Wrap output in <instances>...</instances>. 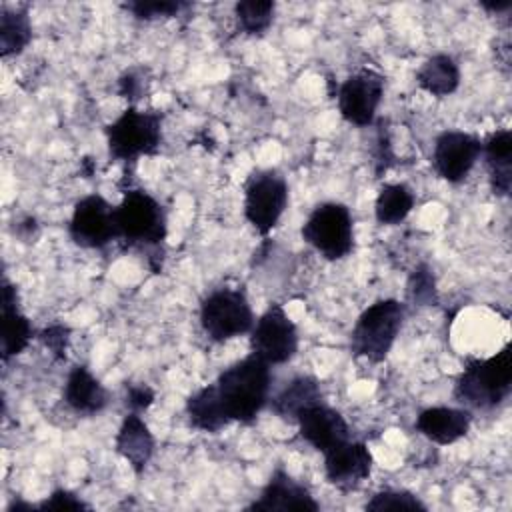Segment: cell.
I'll list each match as a JSON object with an SVG mask.
<instances>
[{"label": "cell", "mask_w": 512, "mask_h": 512, "mask_svg": "<svg viewBox=\"0 0 512 512\" xmlns=\"http://www.w3.org/2000/svg\"><path fill=\"white\" fill-rule=\"evenodd\" d=\"M34 336L30 320L18 308V290L2 280V360L18 356Z\"/></svg>", "instance_id": "obj_19"}, {"label": "cell", "mask_w": 512, "mask_h": 512, "mask_svg": "<svg viewBox=\"0 0 512 512\" xmlns=\"http://www.w3.org/2000/svg\"><path fill=\"white\" fill-rule=\"evenodd\" d=\"M320 506L310 494L308 486L294 480L286 470L276 468L262 488L258 500H254L248 510L272 512V510H296V512H316Z\"/></svg>", "instance_id": "obj_14"}, {"label": "cell", "mask_w": 512, "mask_h": 512, "mask_svg": "<svg viewBox=\"0 0 512 512\" xmlns=\"http://www.w3.org/2000/svg\"><path fill=\"white\" fill-rule=\"evenodd\" d=\"M404 322V304L382 298L370 304L350 332V352L372 364L386 360Z\"/></svg>", "instance_id": "obj_4"}, {"label": "cell", "mask_w": 512, "mask_h": 512, "mask_svg": "<svg viewBox=\"0 0 512 512\" xmlns=\"http://www.w3.org/2000/svg\"><path fill=\"white\" fill-rule=\"evenodd\" d=\"M34 508H38V504H28V502H12L8 508H6V512H20V510H34Z\"/></svg>", "instance_id": "obj_36"}, {"label": "cell", "mask_w": 512, "mask_h": 512, "mask_svg": "<svg viewBox=\"0 0 512 512\" xmlns=\"http://www.w3.org/2000/svg\"><path fill=\"white\" fill-rule=\"evenodd\" d=\"M480 6L484 8V10H488V12H496V14H500V12H506V10H510V6H512V2L510 0H504V2H480Z\"/></svg>", "instance_id": "obj_35"}, {"label": "cell", "mask_w": 512, "mask_h": 512, "mask_svg": "<svg viewBox=\"0 0 512 512\" xmlns=\"http://www.w3.org/2000/svg\"><path fill=\"white\" fill-rule=\"evenodd\" d=\"M146 86H148V80L144 76V68H130L118 78L116 92L120 98L128 100L134 106V102H138L144 96Z\"/></svg>", "instance_id": "obj_30"}, {"label": "cell", "mask_w": 512, "mask_h": 512, "mask_svg": "<svg viewBox=\"0 0 512 512\" xmlns=\"http://www.w3.org/2000/svg\"><path fill=\"white\" fill-rule=\"evenodd\" d=\"M32 40V24L26 8L0 10V56H18Z\"/></svg>", "instance_id": "obj_24"}, {"label": "cell", "mask_w": 512, "mask_h": 512, "mask_svg": "<svg viewBox=\"0 0 512 512\" xmlns=\"http://www.w3.org/2000/svg\"><path fill=\"white\" fill-rule=\"evenodd\" d=\"M384 96V76L372 68H362L348 76L338 88L340 116L358 128L374 122Z\"/></svg>", "instance_id": "obj_11"}, {"label": "cell", "mask_w": 512, "mask_h": 512, "mask_svg": "<svg viewBox=\"0 0 512 512\" xmlns=\"http://www.w3.org/2000/svg\"><path fill=\"white\" fill-rule=\"evenodd\" d=\"M62 398L68 404V408H72L76 414H82V416L100 414L110 402L108 390L82 364H76L74 368H70Z\"/></svg>", "instance_id": "obj_17"}, {"label": "cell", "mask_w": 512, "mask_h": 512, "mask_svg": "<svg viewBox=\"0 0 512 512\" xmlns=\"http://www.w3.org/2000/svg\"><path fill=\"white\" fill-rule=\"evenodd\" d=\"M472 414L466 408H452V406H432L422 410L416 420L414 428L426 436L430 442L446 446L454 444L464 438L470 430Z\"/></svg>", "instance_id": "obj_16"}, {"label": "cell", "mask_w": 512, "mask_h": 512, "mask_svg": "<svg viewBox=\"0 0 512 512\" xmlns=\"http://www.w3.org/2000/svg\"><path fill=\"white\" fill-rule=\"evenodd\" d=\"M414 192L402 184H384L376 196V204H374V216L378 220V224L384 226H394L400 224L414 208Z\"/></svg>", "instance_id": "obj_25"}, {"label": "cell", "mask_w": 512, "mask_h": 512, "mask_svg": "<svg viewBox=\"0 0 512 512\" xmlns=\"http://www.w3.org/2000/svg\"><path fill=\"white\" fill-rule=\"evenodd\" d=\"M512 390V348L490 358H468L454 384V400L466 410H492Z\"/></svg>", "instance_id": "obj_2"}, {"label": "cell", "mask_w": 512, "mask_h": 512, "mask_svg": "<svg viewBox=\"0 0 512 512\" xmlns=\"http://www.w3.org/2000/svg\"><path fill=\"white\" fill-rule=\"evenodd\" d=\"M302 240L326 260H342L354 248V218L342 202H320L302 224Z\"/></svg>", "instance_id": "obj_7"}, {"label": "cell", "mask_w": 512, "mask_h": 512, "mask_svg": "<svg viewBox=\"0 0 512 512\" xmlns=\"http://www.w3.org/2000/svg\"><path fill=\"white\" fill-rule=\"evenodd\" d=\"M38 510H88V504L82 502L74 492L58 488L38 504Z\"/></svg>", "instance_id": "obj_32"}, {"label": "cell", "mask_w": 512, "mask_h": 512, "mask_svg": "<svg viewBox=\"0 0 512 512\" xmlns=\"http://www.w3.org/2000/svg\"><path fill=\"white\" fill-rule=\"evenodd\" d=\"M254 322L252 306L242 288L220 286L208 292L200 302V326L216 344L250 334Z\"/></svg>", "instance_id": "obj_6"}, {"label": "cell", "mask_w": 512, "mask_h": 512, "mask_svg": "<svg viewBox=\"0 0 512 512\" xmlns=\"http://www.w3.org/2000/svg\"><path fill=\"white\" fill-rule=\"evenodd\" d=\"M372 472V452L360 440H346L324 452L326 480L342 492L356 490Z\"/></svg>", "instance_id": "obj_13"}, {"label": "cell", "mask_w": 512, "mask_h": 512, "mask_svg": "<svg viewBox=\"0 0 512 512\" xmlns=\"http://www.w3.org/2000/svg\"><path fill=\"white\" fill-rule=\"evenodd\" d=\"M296 424L300 436L322 454L350 440V428L344 416L324 402L304 410Z\"/></svg>", "instance_id": "obj_15"}, {"label": "cell", "mask_w": 512, "mask_h": 512, "mask_svg": "<svg viewBox=\"0 0 512 512\" xmlns=\"http://www.w3.org/2000/svg\"><path fill=\"white\" fill-rule=\"evenodd\" d=\"M488 180L494 196L506 198L512 188V134L508 128L492 132L482 142Z\"/></svg>", "instance_id": "obj_21"}, {"label": "cell", "mask_w": 512, "mask_h": 512, "mask_svg": "<svg viewBox=\"0 0 512 512\" xmlns=\"http://www.w3.org/2000/svg\"><path fill=\"white\" fill-rule=\"evenodd\" d=\"M154 398H156V394L148 384H132V382L126 384V398L124 400H126V406H128L130 412L140 414V412L148 410L152 406Z\"/></svg>", "instance_id": "obj_33"}, {"label": "cell", "mask_w": 512, "mask_h": 512, "mask_svg": "<svg viewBox=\"0 0 512 512\" xmlns=\"http://www.w3.org/2000/svg\"><path fill=\"white\" fill-rule=\"evenodd\" d=\"M288 204V184L278 170H256L244 186V216L266 236L282 218Z\"/></svg>", "instance_id": "obj_8"}, {"label": "cell", "mask_w": 512, "mask_h": 512, "mask_svg": "<svg viewBox=\"0 0 512 512\" xmlns=\"http://www.w3.org/2000/svg\"><path fill=\"white\" fill-rule=\"evenodd\" d=\"M416 82L424 92L436 98H444L458 90L460 68L452 56L434 54L428 60H424V64L418 68Z\"/></svg>", "instance_id": "obj_23"}, {"label": "cell", "mask_w": 512, "mask_h": 512, "mask_svg": "<svg viewBox=\"0 0 512 512\" xmlns=\"http://www.w3.org/2000/svg\"><path fill=\"white\" fill-rule=\"evenodd\" d=\"M392 162H394L392 146H390V140L386 136V130L380 126L378 128V138H376V152H374V174H376V178H380Z\"/></svg>", "instance_id": "obj_34"}, {"label": "cell", "mask_w": 512, "mask_h": 512, "mask_svg": "<svg viewBox=\"0 0 512 512\" xmlns=\"http://www.w3.org/2000/svg\"><path fill=\"white\" fill-rule=\"evenodd\" d=\"M250 352L270 366L286 364L298 352V330L282 304L272 302L250 330Z\"/></svg>", "instance_id": "obj_9"}, {"label": "cell", "mask_w": 512, "mask_h": 512, "mask_svg": "<svg viewBox=\"0 0 512 512\" xmlns=\"http://www.w3.org/2000/svg\"><path fill=\"white\" fill-rule=\"evenodd\" d=\"M104 132L110 158L134 164L140 156L158 154L162 142V114L128 106Z\"/></svg>", "instance_id": "obj_5"}, {"label": "cell", "mask_w": 512, "mask_h": 512, "mask_svg": "<svg viewBox=\"0 0 512 512\" xmlns=\"http://www.w3.org/2000/svg\"><path fill=\"white\" fill-rule=\"evenodd\" d=\"M482 154V142L462 130H444L434 140L432 164L436 174L450 182L460 184L476 166Z\"/></svg>", "instance_id": "obj_12"}, {"label": "cell", "mask_w": 512, "mask_h": 512, "mask_svg": "<svg viewBox=\"0 0 512 512\" xmlns=\"http://www.w3.org/2000/svg\"><path fill=\"white\" fill-rule=\"evenodd\" d=\"M406 296L416 306H434L438 302L436 280L432 268L424 262L416 264L406 282Z\"/></svg>", "instance_id": "obj_27"}, {"label": "cell", "mask_w": 512, "mask_h": 512, "mask_svg": "<svg viewBox=\"0 0 512 512\" xmlns=\"http://www.w3.org/2000/svg\"><path fill=\"white\" fill-rule=\"evenodd\" d=\"M114 208L104 196L88 194L74 204L68 234L80 248H104L112 240H118Z\"/></svg>", "instance_id": "obj_10"}, {"label": "cell", "mask_w": 512, "mask_h": 512, "mask_svg": "<svg viewBox=\"0 0 512 512\" xmlns=\"http://www.w3.org/2000/svg\"><path fill=\"white\" fill-rule=\"evenodd\" d=\"M320 402H324L320 382L314 376L300 374L278 390V394L270 400V408L280 420L296 424L304 410Z\"/></svg>", "instance_id": "obj_18"}, {"label": "cell", "mask_w": 512, "mask_h": 512, "mask_svg": "<svg viewBox=\"0 0 512 512\" xmlns=\"http://www.w3.org/2000/svg\"><path fill=\"white\" fill-rule=\"evenodd\" d=\"M186 416H188V422L192 424V428L208 432V434H216L224 426L230 424V420L222 408V402L218 398L214 382L198 388L186 400Z\"/></svg>", "instance_id": "obj_22"}, {"label": "cell", "mask_w": 512, "mask_h": 512, "mask_svg": "<svg viewBox=\"0 0 512 512\" xmlns=\"http://www.w3.org/2000/svg\"><path fill=\"white\" fill-rule=\"evenodd\" d=\"M366 510L370 512H384V510H426V504L408 490H394L386 488L376 492L368 502Z\"/></svg>", "instance_id": "obj_29"}, {"label": "cell", "mask_w": 512, "mask_h": 512, "mask_svg": "<svg viewBox=\"0 0 512 512\" xmlns=\"http://www.w3.org/2000/svg\"><path fill=\"white\" fill-rule=\"evenodd\" d=\"M118 240L128 246L156 248L166 240L168 222L164 206L142 188H128L114 208Z\"/></svg>", "instance_id": "obj_3"}, {"label": "cell", "mask_w": 512, "mask_h": 512, "mask_svg": "<svg viewBox=\"0 0 512 512\" xmlns=\"http://www.w3.org/2000/svg\"><path fill=\"white\" fill-rule=\"evenodd\" d=\"M276 4L272 0H240L234 4L238 30L248 36L264 34L274 22Z\"/></svg>", "instance_id": "obj_26"}, {"label": "cell", "mask_w": 512, "mask_h": 512, "mask_svg": "<svg viewBox=\"0 0 512 512\" xmlns=\"http://www.w3.org/2000/svg\"><path fill=\"white\" fill-rule=\"evenodd\" d=\"M134 18L138 20H160V18H174L180 12L188 10L190 4L182 0H130L122 4Z\"/></svg>", "instance_id": "obj_28"}, {"label": "cell", "mask_w": 512, "mask_h": 512, "mask_svg": "<svg viewBox=\"0 0 512 512\" xmlns=\"http://www.w3.org/2000/svg\"><path fill=\"white\" fill-rule=\"evenodd\" d=\"M38 338L52 352V356L56 360H62L66 356V348L70 342V328L66 324L54 322V324L46 326L44 330H40Z\"/></svg>", "instance_id": "obj_31"}, {"label": "cell", "mask_w": 512, "mask_h": 512, "mask_svg": "<svg viewBox=\"0 0 512 512\" xmlns=\"http://www.w3.org/2000/svg\"><path fill=\"white\" fill-rule=\"evenodd\" d=\"M214 386L228 420L250 426L270 400V364L250 352L224 368Z\"/></svg>", "instance_id": "obj_1"}, {"label": "cell", "mask_w": 512, "mask_h": 512, "mask_svg": "<svg viewBox=\"0 0 512 512\" xmlns=\"http://www.w3.org/2000/svg\"><path fill=\"white\" fill-rule=\"evenodd\" d=\"M114 448L136 474L146 468L154 454V436L140 414L128 412L124 416L114 440Z\"/></svg>", "instance_id": "obj_20"}]
</instances>
